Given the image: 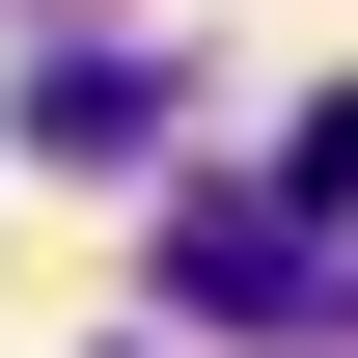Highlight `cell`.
Segmentation results:
<instances>
[{
	"instance_id": "obj_2",
	"label": "cell",
	"mask_w": 358,
	"mask_h": 358,
	"mask_svg": "<svg viewBox=\"0 0 358 358\" xmlns=\"http://www.w3.org/2000/svg\"><path fill=\"white\" fill-rule=\"evenodd\" d=\"M275 193H358V83H331V110H303V138H275Z\"/></svg>"
},
{
	"instance_id": "obj_1",
	"label": "cell",
	"mask_w": 358,
	"mask_h": 358,
	"mask_svg": "<svg viewBox=\"0 0 358 358\" xmlns=\"http://www.w3.org/2000/svg\"><path fill=\"white\" fill-rule=\"evenodd\" d=\"M55 138H28V166H138V138H166V83H138V55H55V83H28Z\"/></svg>"
}]
</instances>
